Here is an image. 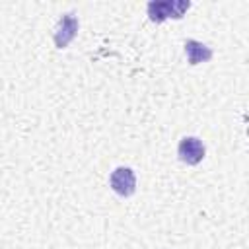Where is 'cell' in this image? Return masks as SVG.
I'll return each instance as SVG.
<instances>
[{
  "label": "cell",
  "mask_w": 249,
  "mask_h": 249,
  "mask_svg": "<svg viewBox=\"0 0 249 249\" xmlns=\"http://www.w3.org/2000/svg\"><path fill=\"white\" fill-rule=\"evenodd\" d=\"M189 8H191L189 0H152L146 6L150 21L154 23H163L169 18L181 19Z\"/></svg>",
  "instance_id": "cell-1"
},
{
  "label": "cell",
  "mask_w": 249,
  "mask_h": 249,
  "mask_svg": "<svg viewBox=\"0 0 249 249\" xmlns=\"http://www.w3.org/2000/svg\"><path fill=\"white\" fill-rule=\"evenodd\" d=\"M177 156L187 165L200 163L202 158H204V144H202V140L196 138V136H185V138H181V142L177 146Z\"/></svg>",
  "instance_id": "cell-2"
},
{
  "label": "cell",
  "mask_w": 249,
  "mask_h": 249,
  "mask_svg": "<svg viewBox=\"0 0 249 249\" xmlns=\"http://www.w3.org/2000/svg\"><path fill=\"white\" fill-rule=\"evenodd\" d=\"M111 189L121 196H130L136 191V175L130 167H117L109 177Z\"/></svg>",
  "instance_id": "cell-3"
},
{
  "label": "cell",
  "mask_w": 249,
  "mask_h": 249,
  "mask_svg": "<svg viewBox=\"0 0 249 249\" xmlns=\"http://www.w3.org/2000/svg\"><path fill=\"white\" fill-rule=\"evenodd\" d=\"M78 33V18L74 14H64L56 25L54 31V45L56 49H64L70 45V41L76 37Z\"/></svg>",
  "instance_id": "cell-4"
},
{
  "label": "cell",
  "mask_w": 249,
  "mask_h": 249,
  "mask_svg": "<svg viewBox=\"0 0 249 249\" xmlns=\"http://www.w3.org/2000/svg\"><path fill=\"white\" fill-rule=\"evenodd\" d=\"M185 54H187V60L189 64H200V62H208L212 58V49L206 47L204 43L196 41V39H187L185 41Z\"/></svg>",
  "instance_id": "cell-5"
}]
</instances>
